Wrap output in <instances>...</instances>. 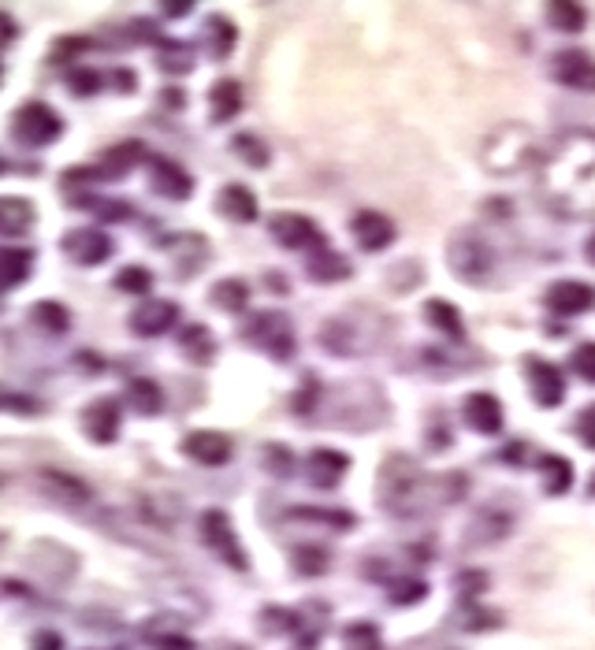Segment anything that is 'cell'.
Returning a JSON list of instances; mask_svg holds the SVG:
<instances>
[{"label":"cell","instance_id":"obj_1","mask_svg":"<svg viewBox=\"0 0 595 650\" xmlns=\"http://www.w3.org/2000/svg\"><path fill=\"white\" fill-rule=\"evenodd\" d=\"M428 487H436V480H424L406 457H391L380 472V498L391 513H413Z\"/></svg>","mask_w":595,"mask_h":650},{"label":"cell","instance_id":"obj_2","mask_svg":"<svg viewBox=\"0 0 595 650\" xmlns=\"http://www.w3.org/2000/svg\"><path fill=\"white\" fill-rule=\"evenodd\" d=\"M450 268L465 283H484L495 268V253L480 234H458L450 242Z\"/></svg>","mask_w":595,"mask_h":650},{"label":"cell","instance_id":"obj_3","mask_svg":"<svg viewBox=\"0 0 595 650\" xmlns=\"http://www.w3.org/2000/svg\"><path fill=\"white\" fill-rule=\"evenodd\" d=\"M242 335L250 338L253 346H261L265 353L279 357V361H287L294 353V331L287 324V316H279V312H257Z\"/></svg>","mask_w":595,"mask_h":650},{"label":"cell","instance_id":"obj_4","mask_svg":"<svg viewBox=\"0 0 595 650\" xmlns=\"http://www.w3.org/2000/svg\"><path fill=\"white\" fill-rule=\"evenodd\" d=\"M60 116H56L49 104H23L19 112H15V123H12V134L19 138L23 145H49L60 138Z\"/></svg>","mask_w":595,"mask_h":650},{"label":"cell","instance_id":"obj_5","mask_svg":"<svg viewBox=\"0 0 595 650\" xmlns=\"http://www.w3.org/2000/svg\"><path fill=\"white\" fill-rule=\"evenodd\" d=\"M201 539H205V546L216 550V558L227 561L231 569H246V550L238 546V535H235V528H231L227 513H220V509L201 513Z\"/></svg>","mask_w":595,"mask_h":650},{"label":"cell","instance_id":"obj_6","mask_svg":"<svg viewBox=\"0 0 595 650\" xmlns=\"http://www.w3.org/2000/svg\"><path fill=\"white\" fill-rule=\"evenodd\" d=\"M272 234H276L279 246L287 249H324V234L309 216H298V212H279L272 216Z\"/></svg>","mask_w":595,"mask_h":650},{"label":"cell","instance_id":"obj_7","mask_svg":"<svg viewBox=\"0 0 595 650\" xmlns=\"http://www.w3.org/2000/svg\"><path fill=\"white\" fill-rule=\"evenodd\" d=\"M64 253L75 264H101L112 253V238L105 231H97V227H79V231H67Z\"/></svg>","mask_w":595,"mask_h":650},{"label":"cell","instance_id":"obj_8","mask_svg":"<svg viewBox=\"0 0 595 650\" xmlns=\"http://www.w3.org/2000/svg\"><path fill=\"white\" fill-rule=\"evenodd\" d=\"M41 494H49L53 502H71V506H82V502H90V487L79 480V476H71V472H60V468H41L38 476H34Z\"/></svg>","mask_w":595,"mask_h":650},{"label":"cell","instance_id":"obj_9","mask_svg":"<svg viewBox=\"0 0 595 650\" xmlns=\"http://www.w3.org/2000/svg\"><path fill=\"white\" fill-rule=\"evenodd\" d=\"M350 227H354L357 246L369 249V253H376V249H387L391 242H395V223L387 220L384 212H376V208H365V212H357Z\"/></svg>","mask_w":595,"mask_h":650},{"label":"cell","instance_id":"obj_10","mask_svg":"<svg viewBox=\"0 0 595 650\" xmlns=\"http://www.w3.org/2000/svg\"><path fill=\"white\" fill-rule=\"evenodd\" d=\"M555 78L569 90H595V64L588 60V52L581 49H566L555 56V64H551Z\"/></svg>","mask_w":595,"mask_h":650},{"label":"cell","instance_id":"obj_11","mask_svg":"<svg viewBox=\"0 0 595 650\" xmlns=\"http://www.w3.org/2000/svg\"><path fill=\"white\" fill-rule=\"evenodd\" d=\"M172 324H179V309H175L172 301L164 298H149L142 301L131 316V327L138 331L142 338H153V335H164Z\"/></svg>","mask_w":595,"mask_h":650},{"label":"cell","instance_id":"obj_12","mask_svg":"<svg viewBox=\"0 0 595 650\" xmlns=\"http://www.w3.org/2000/svg\"><path fill=\"white\" fill-rule=\"evenodd\" d=\"M346 468H350V457L339 454V450H313L309 461H305V472H309V483L313 487H339V480L346 476Z\"/></svg>","mask_w":595,"mask_h":650},{"label":"cell","instance_id":"obj_13","mask_svg":"<svg viewBox=\"0 0 595 650\" xmlns=\"http://www.w3.org/2000/svg\"><path fill=\"white\" fill-rule=\"evenodd\" d=\"M529 387H532V398H536L543 409L562 405V398H566L562 372H558L555 364H547V361H529Z\"/></svg>","mask_w":595,"mask_h":650},{"label":"cell","instance_id":"obj_14","mask_svg":"<svg viewBox=\"0 0 595 650\" xmlns=\"http://www.w3.org/2000/svg\"><path fill=\"white\" fill-rule=\"evenodd\" d=\"M186 454L194 457L198 465H227V457H231V439L220 435V431H194V435H186Z\"/></svg>","mask_w":595,"mask_h":650},{"label":"cell","instance_id":"obj_15","mask_svg":"<svg viewBox=\"0 0 595 650\" xmlns=\"http://www.w3.org/2000/svg\"><path fill=\"white\" fill-rule=\"evenodd\" d=\"M547 305H551L555 312H562V316H581V312H588L595 305V290L588 283H573V279H566V283L551 286Z\"/></svg>","mask_w":595,"mask_h":650},{"label":"cell","instance_id":"obj_16","mask_svg":"<svg viewBox=\"0 0 595 650\" xmlns=\"http://www.w3.org/2000/svg\"><path fill=\"white\" fill-rule=\"evenodd\" d=\"M465 424L480 435H499L503 428V405L495 402L491 394H469L465 398Z\"/></svg>","mask_w":595,"mask_h":650},{"label":"cell","instance_id":"obj_17","mask_svg":"<svg viewBox=\"0 0 595 650\" xmlns=\"http://www.w3.org/2000/svg\"><path fill=\"white\" fill-rule=\"evenodd\" d=\"M153 190L164 197H172V201H183V197H190V190H194V179H190L186 168H179L175 160L157 156V160H153Z\"/></svg>","mask_w":595,"mask_h":650},{"label":"cell","instance_id":"obj_18","mask_svg":"<svg viewBox=\"0 0 595 650\" xmlns=\"http://www.w3.org/2000/svg\"><path fill=\"white\" fill-rule=\"evenodd\" d=\"M86 431H90V439L97 442H112L119 431V405L112 402V398H101V402H93L90 409H86Z\"/></svg>","mask_w":595,"mask_h":650},{"label":"cell","instance_id":"obj_19","mask_svg":"<svg viewBox=\"0 0 595 650\" xmlns=\"http://www.w3.org/2000/svg\"><path fill=\"white\" fill-rule=\"evenodd\" d=\"M220 212L235 223H253L257 220V197H253V190L231 182V186L220 190Z\"/></svg>","mask_w":595,"mask_h":650},{"label":"cell","instance_id":"obj_20","mask_svg":"<svg viewBox=\"0 0 595 650\" xmlns=\"http://www.w3.org/2000/svg\"><path fill=\"white\" fill-rule=\"evenodd\" d=\"M30 264H34V253H30V249L0 246V290L23 283L30 275Z\"/></svg>","mask_w":595,"mask_h":650},{"label":"cell","instance_id":"obj_21","mask_svg":"<svg viewBox=\"0 0 595 650\" xmlns=\"http://www.w3.org/2000/svg\"><path fill=\"white\" fill-rule=\"evenodd\" d=\"M305 272L309 279H317V283H335V279H346L350 275V264H346L343 253H335V249H317L309 264H305Z\"/></svg>","mask_w":595,"mask_h":650},{"label":"cell","instance_id":"obj_22","mask_svg":"<svg viewBox=\"0 0 595 650\" xmlns=\"http://www.w3.org/2000/svg\"><path fill=\"white\" fill-rule=\"evenodd\" d=\"M142 156H146L142 142H119L101 156V171H105V179H119V175H127Z\"/></svg>","mask_w":595,"mask_h":650},{"label":"cell","instance_id":"obj_23","mask_svg":"<svg viewBox=\"0 0 595 650\" xmlns=\"http://www.w3.org/2000/svg\"><path fill=\"white\" fill-rule=\"evenodd\" d=\"M34 223V205L23 197H0V234H23Z\"/></svg>","mask_w":595,"mask_h":650},{"label":"cell","instance_id":"obj_24","mask_svg":"<svg viewBox=\"0 0 595 650\" xmlns=\"http://www.w3.org/2000/svg\"><path fill=\"white\" fill-rule=\"evenodd\" d=\"M209 104H212V119H216V123L235 119L238 108H242V90H238V82H231V78L216 82L209 93Z\"/></svg>","mask_w":595,"mask_h":650},{"label":"cell","instance_id":"obj_25","mask_svg":"<svg viewBox=\"0 0 595 650\" xmlns=\"http://www.w3.org/2000/svg\"><path fill=\"white\" fill-rule=\"evenodd\" d=\"M127 405L142 416H157L160 405H164V394H160V387L153 379H131L127 383Z\"/></svg>","mask_w":595,"mask_h":650},{"label":"cell","instance_id":"obj_26","mask_svg":"<svg viewBox=\"0 0 595 650\" xmlns=\"http://www.w3.org/2000/svg\"><path fill=\"white\" fill-rule=\"evenodd\" d=\"M179 346L186 350V357L198 364H209L212 353H216V338L209 335V327L205 324H186L183 335H179Z\"/></svg>","mask_w":595,"mask_h":650},{"label":"cell","instance_id":"obj_27","mask_svg":"<svg viewBox=\"0 0 595 650\" xmlns=\"http://www.w3.org/2000/svg\"><path fill=\"white\" fill-rule=\"evenodd\" d=\"M212 305L224 312H242L250 305V286L242 279H224V283L212 286Z\"/></svg>","mask_w":595,"mask_h":650},{"label":"cell","instance_id":"obj_28","mask_svg":"<svg viewBox=\"0 0 595 650\" xmlns=\"http://www.w3.org/2000/svg\"><path fill=\"white\" fill-rule=\"evenodd\" d=\"M547 19L562 34H581L584 23H588V12H584L581 4H573V0H558V4L547 8Z\"/></svg>","mask_w":595,"mask_h":650},{"label":"cell","instance_id":"obj_29","mask_svg":"<svg viewBox=\"0 0 595 650\" xmlns=\"http://www.w3.org/2000/svg\"><path fill=\"white\" fill-rule=\"evenodd\" d=\"M30 320L38 327H45L49 335H64L67 327H71V312L64 305H56V301H38L34 309H30Z\"/></svg>","mask_w":595,"mask_h":650},{"label":"cell","instance_id":"obj_30","mask_svg":"<svg viewBox=\"0 0 595 650\" xmlns=\"http://www.w3.org/2000/svg\"><path fill=\"white\" fill-rule=\"evenodd\" d=\"M424 316H428V320H432V324H436L443 335H450V338H462L465 335L462 312L454 309V305H447V301H428V305H424Z\"/></svg>","mask_w":595,"mask_h":650},{"label":"cell","instance_id":"obj_31","mask_svg":"<svg viewBox=\"0 0 595 650\" xmlns=\"http://www.w3.org/2000/svg\"><path fill=\"white\" fill-rule=\"evenodd\" d=\"M540 468H543V480H547V491H551V494H566L569 491V483H573V468H569L566 457L543 454Z\"/></svg>","mask_w":595,"mask_h":650},{"label":"cell","instance_id":"obj_32","mask_svg":"<svg viewBox=\"0 0 595 650\" xmlns=\"http://www.w3.org/2000/svg\"><path fill=\"white\" fill-rule=\"evenodd\" d=\"M157 64L164 67L168 75H186V71L194 67V60H190V45H183V41H160Z\"/></svg>","mask_w":595,"mask_h":650},{"label":"cell","instance_id":"obj_33","mask_svg":"<svg viewBox=\"0 0 595 650\" xmlns=\"http://www.w3.org/2000/svg\"><path fill=\"white\" fill-rule=\"evenodd\" d=\"M205 45H209L212 60H224L227 52L235 49V26L227 23V19H212L209 34H205Z\"/></svg>","mask_w":595,"mask_h":650},{"label":"cell","instance_id":"obj_34","mask_svg":"<svg viewBox=\"0 0 595 650\" xmlns=\"http://www.w3.org/2000/svg\"><path fill=\"white\" fill-rule=\"evenodd\" d=\"M116 290H123V294H149V290H153V275H149L142 264H127V268L116 275Z\"/></svg>","mask_w":595,"mask_h":650},{"label":"cell","instance_id":"obj_35","mask_svg":"<svg viewBox=\"0 0 595 650\" xmlns=\"http://www.w3.org/2000/svg\"><path fill=\"white\" fill-rule=\"evenodd\" d=\"M231 145H235V156H242L250 168H265V164H268V149L257 142L253 134H235V142H231Z\"/></svg>","mask_w":595,"mask_h":650},{"label":"cell","instance_id":"obj_36","mask_svg":"<svg viewBox=\"0 0 595 650\" xmlns=\"http://www.w3.org/2000/svg\"><path fill=\"white\" fill-rule=\"evenodd\" d=\"M346 647L350 650H380V636L372 624H354L346 628Z\"/></svg>","mask_w":595,"mask_h":650},{"label":"cell","instance_id":"obj_37","mask_svg":"<svg viewBox=\"0 0 595 650\" xmlns=\"http://www.w3.org/2000/svg\"><path fill=\"white\" fill-rule=\"evenodd\" d=\"M82 208H90L93 216H101V220H127L131 216V205L127 201H82Z\"/></svg>","mask_w":595,"mask_h":650},{"label":"cell","instance_id":"obj_38","mask_svg":"<svg viewBox=\"0 0 595 650\" xmlns=\"http://www.w3.org/2000/svg\"><path fill=\"white\" fill-rule=\"evenodd\" d=\"M291 517L324 520V524H335V528H350V524H354V517H350V513H331V509H294Z\"/></svg>","mask_w":595,"mask_h":650},{"label":"cell","instance_id":"obj_39","mask_svg":"<svg viewBox=\"0 0 595 650\" xmlns=\"http://www.w3.org/2000/svg\"><path fill=\"white\" fill-rule=\"evenodd\" d=\"M294 561H298V572H324L328 569L324 550H313V546H298V550H294Z\"/></svg>","mask_w":595,"mask_h":650},{"label":"cell","instance_id":"obj_40","mask_svg":"<svg viewBox=\"0 0 595 650\" xmlns=\"http://www.w3.org/2000/svg\"><path fill=\"white\" fill-rule=\"evenodd\" d=\"M573 368H577L588 383H595V342L577 346V353H573Z\"/></svg>","mask_w":595,"mask_h":650},{"label":"cell","instance_id":"obj_41","mask_svg":"<svg viewBox=\"0 0 595 650\" xmlns=\"http://www.w3.org/2000/svg\"><path fill=\"white\" fill-rule=\"evenodd\" d=\"M71 90L79 93V97H90V93H97L101 90V75L97 71H71Z\"/></svg>","mask_w":595,"mask_h":650},{"label":"cell","instance_id":"obj_42","mask_svg":"<svg viewBox=\"0 0 595 650\" xmlns=\"http://www.w3.org/2000/svg\"><path fill=\"white\" fill-rule=\"evenodd\" d=\"M391 598H395V602H421L424 584H398V591Z\"/></svg>","mask_w":595,"mask_h":650},{"label":"cell","instance_id":"obj_43","mask_svg":"<svg viewBox=\"0 0 595 650\" xmlns=\"http://www.w3.org/2000/svg\"><path fill=\"white\" fill-rule=\"evenodd\" d=\"M577 428H581L584 442L595 450V405H592V409H584V416H581V424H577Z\"/></svg>","mask_w":595,"mask_h":650},{"label":"cell","instance_id":"obj_44","mask_svg":"<svg viewBox=\"0 0 595 650\" xmlns=\"http://www.w3.org/2000/svg\"><path fill=\"white\" fill-rule=\"evenodd\" d=\"M34 650H64V639L56 636V632H38L34 636Z\"/></svg>","mask_w":595,"mask_h":650},{"label":"cell","instance_id":"obj_45","mask_svg":"<svg viewBox=\"0 0 595 650\" xmlns=\"http://www.w3.org/2000/svg\"><path fill=\"white\" fill-rule=\"evenodd\" d=\"M112 78L119 82L116 90H123V93H131V90H134V71H123V67H119V71H116Z\"/></svg>","mask_w":595,"mask_h":650},{"label":"cell","instance_id":"obj_46","mask_svg":"<svg viewBox=\"0 0 595 650\" xmlns=\"http://www.w3.org/2000/svg\"><path fill=\"white\" fill-rule=\"evenodd\" d=\"M584 253H588V260H592V264H595V234H592V238H588V242H584Z\"/></svg>","mask_w":595,"mask_h":650},{"label":"cell","instance_id":"obj_47","mask_svg":"<svg viewBox=\"0 0 595 650\" xmlns=\"http://www.w3.org/2000/svg\"><path fill=\"white\" fill-rule=\"evenodd\" d=\"M0 168H4V160H0Z\"/></svg>","mask_w":595,"mask_h":650},{"label":"cell","instance_id":"obj_48","mask_svg":"<svg viewBox=\"0 0 595 650\" xmlns=\"http://www.w3.org/2000/svg\"><path fill=\"white\" fill-rule=\"evenodd\" d=\"M592 491H595V483H592Z\"/></svg>","mask_w":595,"mask_h":650}]
</instances>
